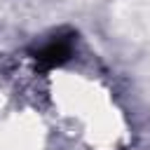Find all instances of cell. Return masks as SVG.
I'll list each match as a JSON object with an SVG mask.
<instances>
[{
    "label": "cell",
    "mask_w": 150,
    "mask_h": 150,
    "mask_svg": "<svg viewBox=\"0 0 150 150\" xmlns=\"http://www.w3.org/2000/svg\"><path fill=\"white\" fill-rule=\"evenodd\" d=\"M70 54H73V40L70 38H56L35 52V61L42 68H54V66L66 63L70 59Z\"/></svg>",
    "instance_id": "cell-1"
}]
</instances>
